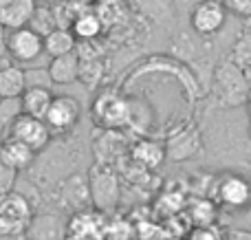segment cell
I'll use <instances>...</instances> for the list:
<instances>
[{
    "label": "cell",
    "instance_id": "obj_19",
    "mask_svg": "<svg viewBox=\"0 0 251 240\" xmlns=\"http://www.w3.org/2000/svg\"><path fill=\"white\" fill-rule=\"evenodd\" d=\"M201 150V141L194 132H178L170 139L168 148H165V157L174 159V161H183V159L194 157L196 152Z\"/></svg>",
    "mask_w": 251,
    "mask_h": 240
},
{
    "label": "cell",
    "instance_id": "obj_29",
    "mask_svg": "<svg viewBox=\"0 0 251 240\" xmlns=\"http://www.w3.org/2000/svg\"><path fill=\"white\" fill-rule=\"evenodd\" d=\"M7 35H9V31L0 24V60L7 57Z\"/></svg>",
    "mask_w": 251,
    "mask_h": 240
},
{
    "label": "cell",
    "instance_id": "obj_22",
    "mask_svg": "<svg viewBox=\"0 0 251 240\" xmlns=\"http://www.w3.org/2000/svg\"><path fill=\"white\" fill-rule=\"evenodd\" d=\"M20 113V99H2V104H0V141L7 137L9 126Z\"/></svg>",
    "mask_w": 251,
    "mask_h": 240
},
{
    "label": "cell",
    "instance_id": "obj_31",
    "mask_svg": "<svg viewBox=\"0 0 251 240\" xmlns=\"http://www.w3.org/2000/svg\"><path fill=\"white\" fill-rule=\"evenodd\" d=\"M7 64H11V62H7V57H4V60H0V69H2V66H7Z\"/></svg>",
    "mask_w": 251,
    "mask_h": 240
},
{
    "label": "cell",
    "instance_id": "obj_7",
    "mask_svg": "<svg viewBox=\"0 0 251 240\" xmlns=\"http://www.w3.org/2000/svg\"><path fill=\"white\" fill-rule=\"evenodd\" d=\"M79 117H82V106H79V101L75 97L55 95L47 110L44 123L49 126L51 135H55V132H69L71 128H75Z\"/></svg>",
    "mask_w": 251,
    "mask_h": 240
},
{
    "label": "cell",
    "instance_id": "obj_35",
    "mask_svg": "<svg viewBox=\"0 0 251 240\" xmlns=\"http://www.w3.org/2000/svg\"><path fill=\"white\" fill-rule=\"evenodd\" d=\"M249 139H251V123H249Z\"/></svg>",
    "mask_w": 251,
    "mask_h": 240
},
{
    "label": "cell",
    "instance_id": "obj_4",
    "mask_svg": "<svg viewBox=\"0 0 251 240\" xmlns=\"http://www.w3.org/2000/svg\"><path fill=\"white\" fill-rule=\"evenodd\" d=\"M51 137H53L51 130H49V126L42 121V119H35V117H29V115L20 113L16 119H13L11 126H9L4 139L20 141V144H25L26 148H31L35 154H38L40 150H44L49 145Z\"/></svg>",
    "mask_w": 251,
    "mask_h": 240
},
{
    "label": "cell",
    "instance_id": "obj_26",
    "mask_svg": "<svg viewBox=\"0 0 251 240\" xmlns=\"http://www.w3.org/2000/svg\"><path fill=\"white\" fill-rule=\"evenodd\" d=\"M225 11L238 13V16H251V0H221Z\"/></svg>",
    "mask_w": 251,
    "mask_h": 240
},
{
    "label": "cell",
    "instance_id": "obj_32",
    "mask_svg": "<svg viewBox=\"0 0 251 240\" xmlns=\"http://www.w3.org/2000/svg\"><path fill=\"white\" fill-rule=\"evenodd\" d=\"M247 106H249V115H251V93H249V99H247Z\"/></svg>",
    "mask_w": 251,
    "mask_h": 240
},
{
    "label": "cell",
    "instance_id": "obj_38",
    "mask_svg": "<svg viewBox=\"0 0 251 240\" xmlns=\"http://www.w3.org/2000/svg\"><path fill=\"white\" fill-rule=\"evenodd\" d=\"M29 240H31V238H29Z\"/></svg>",
    "mask_w": 251,
    "mask_h": 240
},
{
    "label": "cell",
    "instance_id": "obj_9",
    "mask_svg": "<svg viewBox=\"0 0 251 240\" xmlns=\"http://www.w3.org/2000/svg\"><path fill=\"white\" fill-rule=\"evenodd\" d=\"M44 53L42 38L38 33L25 26V29L9 31L7 35V57L16 64H26V62L38 60Z\"/></svg>",
    "mask_w": 251,
    "mask_h": 240
},
{
    "label": "cell",
    "instance_id": "obj_1",
    "mask_svg": "<svg viewBox=\"0 0 251 240\" xmlns=\"http://www.w3.org/2000/svg\"><path fill=\"white\" fill-rule=\"evenodd\" d=\"M33 225V205L22 194L0 196V236H25Z\"/></svg>",
    "mask_w": 251,
    "mask_h": 240
},
{
    "label": "cell",
    "instance_id": "obj_12",
    "mask_svg": "<svg viewBox=\"0 0 251 240\" xmlns=\"http://www.w3.org/2000/svg\"><path fill=\"white\" fill-rule=\"evenodd\" d=\"M0 159H2L11 170L22 172V170H29V168L33 166L35 152L16 139H4V141H0Z\"/></svg>",
    "mask_w": 251,
    "mask_h": 240
},
{
    "label": "cell",
    "instance_id": "obj_24",
    "mask_svg": "<svg viewBox=\"0 0 251 240\" xmlns=\"http://www.w3.org/2000/svg\"><path fill=\"white\" fill-rule=\"evenodd\" d=\"M26 88H51V77H49L47 69H35V71H25Z\"/></svg>",
    "mask_w": 251,
    "mask_h": 240
},
{
    "label": "cell",
    "instance_id": "obj_21",
    "mask_svg": "<svg viewBox=\"0 0 251 240\" xmlns=\"http://www.w3.org/2000/svg\"><path fill=\"white\" fill-rule=\"evenodd\" d=\"M29 29L33 31V33H38L40 38L49 35L51 31H55L57 29V22H55V13H53V9L35 7L33 18H31V22H29Z\"/></svg>",
    "mask_w": 251,
    "mask_h": 240
},
{
    "label": "cell",
    "instance_id": "obj_36",
    "mask_svg": "<svg viewBox=\"0 0 251 240\" xmlns=\"http://www.w3.org/2000/svg\"><path fill=\"white\" fill-rule=\"evenodd\" d=\"M35 2H47V0H35Z\"/></svg>",
    "mask_w": 251,
    "mask_h": 240
},
{
    "label": "cell",
    "instance_id": "obj_27",
    "mask_svg": "<svg viewBox=\"0 0 251 240\" xmlns=\"http://www.w3.org/2000/svg\"><path fill=\"white\" fill-rule=\"evenodd\" d=\"M187 240H225V236L216 227H196Z\"/></svg>",
    "mask_w": 251,
    "mask_h": 240
},
{
    "label": "cell",
    "instance_id": "obj_3",
    "mask_svg": "<svg viewBox=\"0 0 251 240\" xmlns=\"http://www.w3.org/2000/svg\"><path fill=\"white\" fill-rule=\"evenodd\" d=\"M216 95L225 106H236L249 99L247 75L231 62H223L216 71Z\"/></svg>",
    "mask_w": 251,
    "mask_h": 240
},
{
    "label": "cell",
    "instance_id": "obj_33",
    "mask_svg": "<svg viewBox=\"0 0 251 240\" xmlns=\"http://www.w3.org/2000/svg\"><path fill=\"white\" fill-rule=\"evenodd\" d=\"M62 2H77V0H62ZM82 2H84V0H82Z\"/></svg>",
    "mask_w": 251,
    "mask_h": 240
},
{
    "label": "cell",
    "instance_id": "obj_11",
    "mask_svg": "<svg viewBox=\"0 0 251 240\" xmlns=\"http://www.w3.org/2000/svg\"><path fill=\"white\" fill-rule=\"evenodd\" d=\"M35 7V0H0V24L7 31L25 29L33 18Z\"/></svg>",
    "mask_w": 251,
    "mask_h": 240
},
{
    "label": "cell",
    "instance_id": "obj_14",
    "mask_svg": "<svg viewBox=\"0 0 251 240\" xmlns=\"http://www.w3.org/2000/svg\"><path fill=\"white\" fill-rule=\"evenodd\" d=\"M51 84H73L79 79V55L77 53H69L62 57H53L47 66Z\"/></svg>",
    "mask_w": 251,
    "mask_h": 240
},
{
    "label": "cell",
    "instance_id": "obj_28",
    "mask_svg": "<svg viewBox=\"0 0 251 240\" xmlns=\"http://www.w3.org/2000/svg\"><path fill=\"white\" fill-rule=\"evenodd\" d=\"M225 240H251V232H245V229H231L225 236Z\"/></svg>",
    "mask_w": 251,
    "mask_h": 240
},
{
    "label": "cell",
    "instance_id": "obj_17",
    "mask_svg": "<svg viewBox=\"0 0 251 240\" xmlns=\"http://www.w3.org/2000/svg\"><path fill=\"white\" fill-rule=\"evenodd\" d=\"M26 91L25 69L18 64H7L0 69V97L2 99H20V95Z\"/></svg>",
    "mask_w": 251,
    "mask_h": 240
},
{
    "label": "cell",
    "instance_id": "obj_37",
    "mask_svg": "<svg viewBox=\"0 0 251 240\" xmlns=\"http://www.w3.org/2000/svg\"><path fill=\"white\" fill-rule=\"evenodd\" d=\"M0 104H2V97H0Z\"/></svg>",
    "mask_w": 251,
    "mask_h": 240
},
{
    "label": "cell",
    "instance_id": "obj_10",
    "mask_svg": "<svg viewBox=\"0 0 251 240\" xmlns=\"http://www.w3.org/2000/svg\"><path fill=\"white\" fill-rule=\"evenodd\" d=\"M225 16H227V11L221 4V0H201L192 9L190 24L199 35H214L223 29Z\"/></svg>",
    "mask_w": 251,
    "mask_h": 240
},
{
    "label": "cell",
    "instance_id": "obj_15",
    "mask_svg": "<svg viewBox=\"0 0 251 240\" xmlns=\"http://www.w3.org/2000/svg\"><path fill=\"white\" fill-rule=\"evenodd\" d=\"M53 91L51 88H26L20 95V110L22 115H29V117L42 119L47 117V110L53 101Z\"/></svg>",
    "mask_w": 251,
    "mask_h": 240
},
{
    "label": "cell",
    "instance_id": "obj_34",
    "mask_svg": "<svg viewBox=\"0 0 251 240\" xmlns=\"http://www.w3.org/2000/svg\"><path fill=\"white\" fill-rule=\"evenodd\" d=\"M84 2H100V0H84Z\"/></svg>",
    "mask_w": 251,
    "mask_h": 240
},
{
    "label": "cell",
    "instance_id": "obj_5",
    "mask_svg": "<svg viewBox=\"0 0 251 240\" xmlns=\"http://www.w3.org/2000/svg\"><path fill=\"white\" fill-rule=\"evenodd\" d=\"M216 201L229 210H247L251 205V183L236 172H225L216 179Z\"/></svg>",
    "mask_w": 251,
    "mask_h": 240
},
{
    "label": "cell",
    "instance_id": "obj_8",
    "mask_svg": "<svg viewBox=\"0 0 251 240\" xmlns=\"http://www.w3.org/2000/svg\"><path fill=\"white\" fill-rule=\"evenodd\" d=\"M93 119H97L101 128H122L130 121V106L124 97L115 93H101L93 104Z\"/></svg>",
    "mask_w": 251,
    "mask_h": 240
},
{
    "label": "cell",
    "instance_id": "obj_13",
    "mask_svg": "<svg viewBox=\"0 0 251 240\" xmlns=\"http://www.w3.org/2000/svg\"><path fill=\"white\" fill-rule=\"evenodd\" d=\"M62 198L64 205H69L75 212H84L86 205L91 203V192H88V176L73 174L71 179L64 181L62 185Z\"/></svg>",
    "mask_w": 251,
    "mask_h": 240
},
{
    "label": "cell",
    "instance_id": "obj_20",
    "mask_svg": "<svg viewBox=\"0 0 251 240\" xmlns=\"http://www.w3.org/2000/svg\"><path fill=\"white\" fill-rule=\"evenodd\" d=\"M132 159L139 163V166L154 170V168H159L161 161L165 159V148L161 144H156V141H141V144L134 145Z\"/></svg>",
    "mask_w": 251,
    "mask_h": 240
},
{
    "label": "cell",
    "instance_id": "obj_30",
    "mask_svg": "<svg viewBox=\"0 0 251 240\" xmlns=\"http://www.w3.org/2000/svg\"><path fill=\"white\" fill-rule=\"evenodd\" d=\"M0 240H29V236H0Z\"/></svg>",
    "mask_w": 251,
    "mask_h": 240
},
{
    "label": "cell",
    "instance_id": "obj_6",
    "mask_svg": "<svg viewBox=\"0 0 251 240\" xmlns=\"http://www.w3.org/2000/svg\"><path fill=\"white\" fill-rule=\"evenodd\" d=\"M106 225L101 212H75L64 227L62 240H106Z\"/></svg>",
    "mask_w": 251,
    "mask_h": 240
},
{
    "label": "cell",
    "instance_id": "obj_18",
    "mask_svg": "<svg viewBox=\"0 0 251 240\" xmlns=\"http://www.w3.org/2000/svg\"><path fill=\"white\" fill-rule=\"evenodd\" d=\"M42 44H44V53H47L51 60L53 57H62V55H69V53H75V48H77V40L71 33V29L51 31L49 35L42 38Z\"/></svg>",
    "mask_w": 251,
    "mask_h": 240
},
{
    "label": "cell",
    "instance_id": "obj_2",
    "mask_svg": "<svg viewBox=\"0 0 251 240\" xmlns=\"http://www.w3.org/2000/svg\"><path fill=\"white\" fill-rule=\"evenodd\" d=\"M88 192H91V203L95 205L97 212L106 214L113 212L122 196V185H119V176L113 172L110 166H97L91 168L88 172Z\"/></svg>",
    "mask_w": 251,
    "mask_h": 240
},
{
    "label": "cell",
    "instance_id": "obj_16",
    "mask_svg": "<svg viewBox=\"0 0 251 240\" xmlns=\"http://www.w3.org/2000/svg\"><path fill=\"white\" fill-rule=\"evenodd\" d=\"M101 26H104V20H101L100 13L91 11V9H82L75 16V20L71 22V33L75 35V40L93 42L101 33Z\"/></svg>",
    "mask_w": 251,
    "mask_h": 240
},
{
    "label": "cell",
    "instance_id": "obj_23",
    "mask_svg": "<svg viewBox=\"0 0 251 240\" xmlns=\"http://www.w3.org/2000/svg\"><path fill=\"white\" fill-rule=\"evenodd\" d=\"M134 238V227L130 220L126 218H115L108 220L106 225V240H132Z\"/></svg>",
    "mask_w": 251,
    "mask_h": 240
},
{
    "label": "cell",
    "instance_id": "obj_25",
    "mask_svg": "<svg viewBox=\"0 0 251 240\" xmlns=\"http://www.w3.org/2000/svg\"><path fill=\"white\" fill-rule=\"evenodd\" d=\"M16 176H18V172L11 170V168H9L7 163L0 159V196H2V194L13 192V183H16Z\"/></svg>",
    "mask_w": 251,
    "mask_h": 240
}]
</instances>
